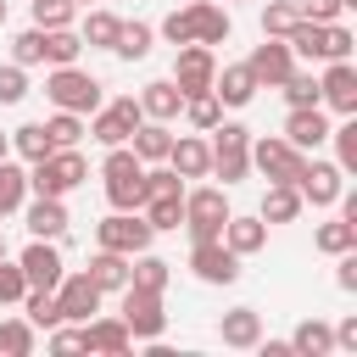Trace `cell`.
I'll use <instances>...</instances> for the list:
<instances>
[{
  "label": "cell",
  "mask_w": 357,
  "mask_h": 357,
  "mask_svg": "<svg viewBox=\"0 0 357 357\" xmlns=\"http://www.w3.org/2000/svg\"><path fill=\"white\" fill-rule=\"evenodd\" d=\"M329 139H335V167L340 173H357V112L340 128H329Z\"/></svg>",
  "instance_id": "cell-39"
},
{
  "label": "cell",
  "mask_w": 357,
  "mask_h": 357,
  "mask_svg": "<svg viewBox=\"0 0 357 357\" xmlns=\"http://www.w3.org/2000/svg\"><path fill=\"white\" fill-rule=\"evenodd\" d=\"M100 78L95 73H84L78 61L73 67H50V78H45V100L56 106V112H78V117H89L95 106H100Z\"/></svg>",
  "instance_id": "cell-2"
},
{
  "label": "cell",
  "mask_w": 357,
  "mask_h": 357,
  "mask_svg": "<svg viewBox=\"0 0 357 357\" xmlns=\"http://www.w3.org/2000/svg\"><path fill=\"white\" fill-rule=\"evenodd\" d=\"M156 33H162V39L173 45V50H178V45H195V28H190V6H178V11H167Z\"/></svg>",
  "instance_id": "cell-45"
},
{
  "label": "cell",
  "mask_w": 357,
  "mask_h": 357,
  "mask_svg": "<svg viewBox=\"0 0 357 357\" xmlns=\"http://www.w3.org/2000/svg\"><path fill=\"white\" fill-rule=\"evenodd\" d=\"M312 245H318L324 257L357 251V223H351V218H329V223H318V229H312Z\"/></svg>",
  "instance_id": "cell-30"
},
{
  "label": "cell",
  "mask_w": 357,
  "mask_h": 357,
  "mask_svg": "<svg viewBox=\"0 0 357 357\" xmlns=\"http://www.w3.org/2000/svg\"><path fill=\"white\" fill-rule=\"evenodd\" d=\"M190 273L201 284H234L240 279V257L223 245V240H195L190 245Z\"/></svg>",
  "instance_id": "cell-11"
},
{
  "label": "cell",
  "mask_w": 357,
  "mask_h": 357,
  "mask_svg": "<svg viewBox=\"0 0 357 357\" xmlns=\"http://www.w3.org/2000/svg\"><path fill=\"white\" fill-rule=\"evenodd\" d=\"M257 218H262V223H296V218H301V195H296V184H268Z\"/></svg>",
  "instance_id": "cell-29"
},
{
  "label": "cell",
  "mask_w": 357,
  "mask_h": 357,
  "mask_svg": "<svg viewBox=\"0 0 357 357\" xmlns=\"http://www.w3.org/2000/svg\"><path fill=\"white\" fill-rule=\"evenodd\" d=\"M296 195H301V206H335L340 201V190H346V173L335 167V162H324V156H301V167H296Z\"/></svg>",
  "instance_id": "cell-5"
},
{
  "label": "cell",
  "mask_w": 357,
  "mask_h": 357,
  "mask_svg": "<svg viewBox=\"0 0 357 357\" xmlns=\"http://www.w3.org/2000/svg\"><path fill=\"white\" fill-rule=\"evenodd\" d=\"M245 67H251V78H257V89H279L284 78H290V67H296V56H290V45L284 39H262L251 56H245Z\"/></svg>",
  "instance_id": "cell-14"
},
{
  "label": "cell",
  "mask_w": 357,
  "mask_h": 357,
  "mask_svg": "<svg viewBox=\"0 0 357 357\" xmlns=\"http://www.w3.org/2000/svg\"><path fill=\"white\" fill-rule=\"evenodd\" d=\"M335 284H340L346 296L357 290V251H340V257H335Z\"/></svg>",
  "instance_id": "cell-51"
},
{
  "label": "cell",
  "mask_w": 357,
  "mask_h": 357,
  "mask_svg": "<svg viewBox=\"0 0 357 357\" xmlns=\"http://www.w3.org/2000/svg\"><path fill=\"white\" fill-rule=\"evenodd\" d=\"M56 307H61V324H84V318L100 312V284H95L89 273H61Z\"/></svg>",
  "instance_id": "cell-13"
},
{
  "label": "cell",
  "mask_w": 357,
  "mask_h": 357,
  "mask_svg": "<svg viewBox=\"0 0 357 357\" xmlns=\"http://www.w3.org/2000/svg\"><path fill=\"white\" fill-rule=\"evenodd\" d=\"M167 167H173L178 178H212V145H206L201 134H173Z\"/></svg>",
  "instance_id": "cell-17"
},
{
  "label": "cell",
  "mask_w": 357,
  "mask_h": 357,
  "mask_svg": "<svg viewBox=\"0 0 357 357\" xmlns=\"http://www.w3.org/2000/svg\"><path fill=\"white\" fill-rule=\"evenodd\" d=\"M212 73H218L212 45H178V56H173V84H178V95L212 89Z\"/></svg>",
  "instance_id": "cell-12"
},
{
  "label": "cell",
  "mask_w": 357,
  "mask_h": 357,
  "mask_svg": "<svg viewBox=\"0 0 357 357\" xmlns=\"http://www.w3.org/2000/svg\"><path fill=\"white\" fill-rule=\"evenodd\" d=\"M123 324H128V335L134 340H162V329H167V312H162V290H145V284H123V312H117Z\"/></svg>",
  "instance_id": "cell-6"
},
{
  "label": "cell",
  "mask_w": 357,
  "mask_h": 357,
  "mask_svg": "<svg viewBox=\"0 0 357 357\" xmlns=\"http://www.w3.org/2000/svg\"><path fill=\"white\" fill-rule=\"evenodd\" d=\"M45 134H50V145H78L84 139V117L78 112H56V117H45Z\"/></svg>",
  "instance_id": "cell-44"
},
{
  "label": "cell",
  "mask_w": 357,
  "mask_h": 357,
  "mask_svg": "<svg viewBox=\"0 0 357 357\" xmlns=\"http://www.w3.org/2000/svg\"><path fill=\"white\" fill-rule=\"evenodd\" d=\"M139 212H145V223H151L156 234H167V229H184V195H162V201H145Z\"/></svg>",
  "instance_id": "cell-37"
},
{
  "label": "cell",
  "mask_w": 357,
  "mask_h": 357,
  "mask_svg": "<svg viewBox=\"0 0 357 357\" xmlns=\"http://www.w3.org/2000/svg\"><path fill=\"white\" fill-rule=\"evenodd\" d=\"M212 95H218L223 106H251V100H257V78H251V67H245V61L218 67V73H212Z\"/></svg>",
  "instance_id": "cell-21"
},
{
  "label": "cell",
  "mask_w": 357,
  "mask_h": 357,
  "mask_svg": "<svg viewBox=\"0 0 357 357\" xmlns=\"http://www.w3.org/2000/svg\"><path fill=\"white\" fill-rule=\"evenodd\" d=\"M335 346H340V351H357V312L335 324Z\"/></svg>",
  "instance_id": "cell-53"
},
{
  "label": "cell",
  "mask_w": 357,
  "mask_h": 357,
  "mask_svg": "<svg viewBox=\"0 0 357 357\" xmlns=\"http://www.w3.org/2000/svg\"><path fill=\"white\" fill-rule=\"evenodd\" d=\"M167 145H173V128L167 123H156V117H145L134 134H128V151L151 167V162H167Z\"/></svg>",
  "instance_id": "cell-24"
},
{
  "label": "cell",
  "mask_w": 357,
  "mask_h": 357,
  "mask_svg": "<svg viewBox=\"0 0 357 357\" xmlns=\"http://www.w3.org/2000/svg\"><path fill=\"white\" fill-rule=\"evenodd\" d=\"M22 95H28V67L6 61V67H0V106H17Z\"/></svg>",
  "instance_id": "cell-48"
},
{
  "label": "cell",
  "mask_w": 357,
  "mask_h": 357,
  "mask_svg": "<svg viewBox=\"0 0 357 357\" xmlns=\"http://www.w3.org/2000/svg\"><path fill=\"white\" fill-rule=\"evenodd\" d=\"M84 178H89V162L78 156V145H56L50 156L28 162V190H33V195H67V190H78Z\"/></svg>",
  "instance_id": "cell-1"
},
{
  "label": "cell",
  "mask_w": 357,
  "mask_h": 357,
  "mask_svg": "<svg viewBox=\"0 0 357 357\" xmlns=\"http://www.w3.org/2000/svg\"><path fill=\"white\" fill-rule=\"evenodd\" d=\"M39 346V329L28 318H0V357H28Z\"/></svg>",
  "instance_id": "cell-34"
},
{
  "label": "cell",
  "mask_w": 357,
  "mask_h": 357,
  "mask_svg": "<svg viewBox=\"0 0 357 357\" xmlns=\"http://www.w3.org/2000/svg\"><path fill=\"white\" fill-rule=\"evenodd\" d=\"M50 351H84V329H73V324L61 329V324H56V329H50Z\"/></svg>",
  "instance_id": "cell-52"
},
{
  "label": "cell",
  "mask_w": 357,
  "mask_h": 357,
  "mask_svg": "<svg viewBox=\"0 0 357 357\" xmlns=\"http://www.w3.org/2000/svg\"><path fill=\"white\" fill-rule=\"evenodd\" d=\"M78 6L73 0H33V28H73Z\"/></svg>",
  "instance_id": "cell-42"
},
{
  "label": "cell",
  "mask_w": 357,
  "mask_h": 357,
  "mask_svg": "<svg viewBox=\"0 0 357 357\" xmlns=\"http://www.w3.org/2000/svg\"><path fill=\"white\" fill-rule=\"evenodd\" d=\"M290 351H296V357H329V351H335V324L301 318V324L290 329Z\"/></svg>",
  "instance_id": "cell-25"
},
{
  "label": "cell",
  "mask_w": 357,
  "mask_h": 357,
  "mask_svg": "<svg viewBox=\"0 0 357 357\" xmlns=\"http://www.w3.org/2000/svg\"><path fill=\"white\" fill-rule=\"evenodd\" d=\"M73 6H78V11H84V6H89V0H73Z\"/></svg>",
  "instance_id": "cell-58"
},
{
  "label": "cell",
  "mask_w": 357,
  "mask_h": 357,
  "mask_svg": "<svg viewBox=\"0 0 357 357\" xmlns=\"http://www.w3.org/2000/svg\"><path fill=\"white\" fill-rule=\"evenodd\" d=\"M329 112L324 106H290V117H284V139L296 145V151H318V145H329Z\"/></svg>",
  "instance_id": "cell-16"
},
{
  "label": "cell",
  "mask_w": 357,
  "mask_h": 357,
  "mask_svg": "<svg viewBox=\"0 0 357 357\" xmlns=\"http://www.w3.org/2000/svg\"><path fill=\"white\" fill-rule=\"evenodd\" d=\"M190 6V28H195V45H223L229 33H234V22H229V11L218 6V0H184Z\"/></svg>",
  "instance_id": "cell-23"
},
{
  "label": "cell",
  "mask_w": 357,
  "mask_h": 357,
  "mask_svg": "<svg viewBox=\"0 0 357 357\" xmlns=\"http://www.w3.org/2000/svg\"><path fill=\"white\" fill-rule=\"evenodd\" d=\"M145 123V112H139V95H117L112 106H95L89 112V128L84 134H95L100 145H128V134Z\"/></svg>",
  "instance_id": "cell-7"
},
{
  "label": "cell",
  "mask_w": 357,
  "mask_h": 357,
  "mask_svg": "<svg viewBox=\"0 0 357 357\" xmlns=\"http://www.w3.org/2000/svg\"><path fill=\"white\" fill-rule=\"evenodd\" d=\"M22 296H28V279H22V268L0 257V307H17Z\"/></svg>",
  "instance_id": "cell-49"
},
{
  "label": "cell",
  "mask_w": 357,
  "mask_h": 357,
  "mask_svg": "<svg viewBox=\"0 0 357 357\" xmlns=\"http://www.w3.org/2000/svg\"><path fill=\"white\" fill-rule=\"evenodd\" d=\"M22 318H28L33 329H56V324H61L56 290H28V296H22Z\"/></svg>",
  "instance_id": "cell-38"
},
{
  "label": "cell",
  "mask_w": 357,
  "mask_h": 357,
  "mask_svg": "<svg viewBox=\"0 0 357 357\" xmlns=\"http://www.w3.org/2000/svg\"><path fill=\"white\" fill-rule=\"evenodd\" d=\"M84 273L100 284V296H106V290H123V284H128V257H123V251L95 245V257H89V268H84Z\"/></svg>",
  "instance_id": "cell-28"
},
{
  "label": "cell",
  "mask_w": 357,
  "mask_h": 357,
  "mask_svg": "<svg viewBox=\"0 0 357 357\" xmlns=\"http://www.w3.org/2000/svg\"><path fill=\"white\" fill-rule=\"evenodd\" d=\"M78 50H84L78 28H45V61H50V67H73Z\"/></svg>",
  "instance_id": "cell-35"
},
{
  "label": "cell",
  "mask_w": 357,
  "mask_h": 357,
  "mask_svg": "<svg viewBox=\"0 0 357 357\" xmlns=\"http://www.w3.org/2000/svg\"><path fill=\"white\" fill-rule=\"evenodd\" d=\"M184 117H190V128H201V134H212L218 123H223V100L212 95V89H201V95H184V106H178Z\"/></svg>",
  "instance_id": "cell-33"
},
{
  "label": "cell",
  "mask_w": 357,
  "mask_h": 357,
  "mask_svg": "<svg viewBox=\"0 0 357 357\" xmlns=\"http://www.w3.org/2000/svg\"><path fill=\"white\" fill-rule=\"evenodd\" d=\"M223 245L245 262V257H257L262 245H268V223L251 212V218H240V212H229V223H223Z\"/></svg>",
  "instance_id": "cell-22"
},
{
  "label": "cell",
  "mask_w": 357,
  "mask_h": 357,
  "mask_svg": "<svg viewBox=\"0 0 357 357\" xmlns=\"http://www.w3.org/2000/svg\"><path fill=\"white\" fill-rule=\"evenodd\" d=\"M257 346H262V357H296L290 340H257Z\"/></svg>",
  "instance_id": "cell-54"
},
{
  "label": "cell",
  "mask_w": 357,
  "mask_h": 357,
  "mask_svg": "<svg viewBox=\"0 0 357 357\" xmlns=\"http://www.w3.org/2000/svg\"><path fill=\"white\" fill-rule=\"evenodd\" d=\"M17 268H22L28 290H56V284H61V273H67V262H61L56 240H28V245H22V257H17Z\"/></svg>",
  "instance_id": "cell-10"
},
{
  "label": "cell",
  "mask_w": 357,
  "mask_h": 357,
  "mask_svg": "<svg viewBox=\"0 0 357 357\" xmlns=\"http://www.w3.org/2000/svg\"><path fill=\"white\" fill-rule=\"evenodd\" d=\"M223 223H229V195H223L218 184L184 190V229H190V245H195V240H223Z\"/></svg>",
  "instance_id": "cell-4"
},
{
  "label": "cell",
  "mask_w": 357,
  "mask_h": 357,
  "mask_svg": "<svg viewBox=\"0 0 357 357\" xmlns=\"http://www.w3.org/2000/svg\"><path fill=\"white\" fill-rule=\"evenodd\" d=\"M279 89H284L290 106H318V78H312V73H296V67H290V78H284Z\"/></svg>",
  "instance_id": "cell-47"
},
{
  "label": "cell",
  "mask_w": 357,
  "mask_h": 357,
  "mask_svg": "<svg viewBox=\"0 0 357 357\" xmlns=\"http://www.w3.org/2000/svg\"><path fill=\"white\" fill-rule=\"evenodd\" d=\"M351 50H357L351 28H340V22H324V61H351Z\"/></svg>",
  "instance_id": "cell-46"
},
{
  "label": "cell",
  "mask_w": 357,
  "mask_h": 357,
  "mask_svg": "<svg viewBox=\"0 0 357 357\" xmlns=\"http://www.w3.org/2000/svg\"><path fill=\"white\" fill-rule=\"evenodd\" d=\"M151 240H156V229L145 223V212H112V218H100V223H95V245L123 251V257L145 251Z\"/></svg>",
  "instance_id": "cell-8"
},
{
  "label": "cell",
  "mask_w": 357,
  "mask_h": 357,
  "mask_svg": "<svg viewBox=\"0 0 357 357\" xmlns=\"http://www.w3.org/2000/svg\"><path fill=\"white\" fill-rule=\"evenodd\" d=\"M151 45H156V28H151V22H123V28H117L112 56H123V61H145V56H151Z\"/></svg>",
  "instance_id": "cell-32"
},
{
  "label": "cell",
  "mask_w": 357,
  "mask_h": 357,
  "mask_svg": "<svg viewBox=\"0 0 357 357\" xmlns=\"http://www.w3.org/2000/svg\"><path fill=\"white\" fill-rule=\"evenodd\" d=\"M318 106H329V112H340V117L357 112V67H351V61H329V67H324V78H318Z\"/></svg>",
  "instance_id": "cell-15"
},
{
  "label": "cell",
  "mask_w": 357,
  "mask_h": 357,
  "mask_svg": "<svg viewBox=\"0 0 357 357\" xmlns=\"http://www.w3.org/2000/svg\"><path fill=\"white\" fill-rule=\"evenodd\" d=\"M11 61H17V67H39V61H45V28H22V33L11 39Z\"/></svg>",
  "instance_id": "cell-41"
},
{
  "label": "cell",
  "mask_w": 357,
  "mask_h": 357,
  "mask_svg": "<svg viewBox=\"0 0 357 357\" xmlns=\"http://www.w3.org/2000/svg\"><path fill=\"white\" fill-rule=\"evenodd\" d=\"M117 28H123V17H117V11H95V6H84L78 39H84L89 50H112V45H117Z\"/></svg>",
  "instance_id": "cell-27"
},
{
  "label": "cell",
  "mask_w": 357,
  "mask_h": 357,
  "mask_svg": "<svg viewBox=\"0 0 357 357\" xmlns=\"http://www.w3.org/2000/svg\"><path fill=\"white\" fill-rule=\"evenodd\" d=\"M162 195H184V178L167 162H151L145 167V201H162Z\"/></svg>",
  "instance_id": "cell-40"
},
{
  "label": "cell",
  "mask_w": 357,
  "mask_h": 357,
  "mask_svg": "<svg viewBox=\"0 0 357 357\" xmlns=\"http://www.w3.org/2000/svg\"><path fill=\"white\" fill-rule=\"evenodd\" d=\"M178 106H184V95H178V84H173V78H156V84H145V89H139V112H145V117H156V123H173V117H178Z\"/></svg>",
  "instance_id": "cell-26"
},
{
  "label": "cell",
  "mask_w": 357,
  "mask_h": 357,
  "mask_svg": "<svg viewBox=\"0 0 357 357\" xmlns=\"http://www.w3.org/2000/svg\"><path fill=\"white\" fill-rule=\"evenodd\" d=\"M0 22H6V0H0Z\"/></svg>",
  "instance_id": "cell-57"
},
{
  "label": "cell",
  "mask_w": 357,
  "mask_h": 357,
  "mask_svg": "<svg viewBox=\"0 0 357 357\" xmlns=\"http://www.w3.org/2000/svg\"><path fill=\"white\" fill-rule=\"evenodd\" d=\"M22 223H28V234H33V240H61L73 218H67L61 195H33V201L22 206Z\"/></svg>",
  "instance_id": "cell-18"
},
{
  "label": "cell",
  "mask_w": 357,
  "mask_h": 357,
  "mask_svg": "<svg viewBox=\"0 0 357 357\" xmlns=\"http://www.w3.org/2000/svg\"><path fill=\"white\" fill-rule=\"evenodd\" d=\"M301 156H307V151H296L284 134L251 139V167H257L268 184H290V178H296V167H301Z\"/></svg>",
  "instance_id": "cell-9"
},
{
  "label": "cell",
  "mask_w": 357,
  "mask_h": 357,
  "mask_svg": "<svg viewBox=\"0 0 357 357\" xmlns=\"http://www.w3.org/2000/svg\"><path fill=\"white\" fill-rule=\"evenodd\" d=\"M0 257H6V234H0Z\"/></svg>",
  "instance_id": "cell-56"
},
{
  "label": "cell",
  "mask_w": 357,
  "mask_h": 357,
  "mask_svg": "<svg viewBox=\"0 0 357 357\" xmlns=\"http://www.w3.org/2000/svg\"><path fill=\"white\" fill-rule=\"evenodd\" d=\"M11 151H17L22 162H39V156H50L56 145H50L45 123H22V128H11Z\"/></svg>",
  "instance_id": "cell-36"
},
{
  "label": "cell",
  "mask_w": 357,
  "mask_h": 357,
  "mask_svg": "<svg viewBox=\"0 0 357 357\" xmlns=\"http://www.w3.org/2000/svg\"><path fill=\"white\" fill-rule=\"evenodd\" d=\"M6 156H11V134H0V162H6Z\"/></svg>",
  "instance_id": "cell-55"
},
{
  "label": "cell",
  "mask_w": 357,
  "mask_h": 357,
  "mask_svg": "<svg viewBox=\"0 0 357 357\" xmlns=\"http://www.w3.org/2000/svg\"><path fill=\"white\" fill-rule=\"evenodd\" d=\"M245 173H251V128L245 123H218L212 128V178H223V190H229Z\"/></svg>",
  "instance_id": "cell-3"
},
{
  "label": "cell",
  "mask_w": 357,
  "mask_h": 357,
  "mask_svg": "<svg viewBox=\"0 0 357 357\" xmlns=\"http://www.w3.org/2000/svg\"><path fill=\"white\" fill-rule=\"evenodd\" d=\"M134 346L128 324L123 318H84V351H100V357H123Z\"/></svg>",
  "instance_id": "cell-20"
},
{
  "label": "cell",
  "mask_w": 357,
  "mask_h": 357,
  "mask_svg": "<svg viewBox=\"0 0 357 357\" xmlns=\"http://www.w3.org/2000/svg\"><path fill=\"white\" fill-rule=\"evenodd\" d=\"M290 22H296V6L290 0H268L262 6V39H284Z\"/></svg>",
  "instance_id": "cell-43"
},
{
  "label": "cell",
  "mask_w": 357,
  "mask_h": 357,
  "mask_svg": "<svg viewBox=\"0 0 357 357\" xmlns=\"http://www.w3.org/2000/svg\"><path fill=\"white\" fill-rule=\"evenodd\" d=\"M340 0H296V17H307V22H340Z\"/></svg>",
  "instance_id": "cell-50"
},
{
  "label": "cell",
  "mask_w": 357,
  "mask_h": 357,
  "mask_svg": "<svg viewBox=\"0 0 357 357\" xmlns=\"http://www.w3.org/2000/svg\"><path fill=\"white\" fill-rule=\"evenodd\" d=\"M22 201H28V167L6 156V162H0V218L22 212Z\"/></svg>",
  "instance_id": "cell-31"
},
{
  "label": "cell",
  "mask_w": 357,
  "mask_h": 357,
  "mask_svg": "<svg viewBox=\"0 0 357 357\" xmlns=\"http://www.w3.org/2000/svg\"><path fill=\"white\" fill-rule=\"evenodd\" d=\"M218 340L234 346V351H251V346L262 340V312H257V307H229V312L218 318Z\"/></svg>",
  "instance_id": "cell-19"
}]
</instances>
